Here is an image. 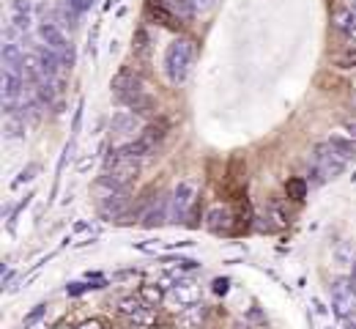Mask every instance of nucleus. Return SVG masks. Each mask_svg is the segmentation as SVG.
Returning a JSON list of instances; mask_svg holds the SVG:
<instances>
[{"instance_id":"nucleus-1","label":"nucleus","mask_w":356,"mask_h":329,"mask_svg":"<svg viewBox=\"0 0 356 329\" xmlns=\"http://www.w3.org/2000/svg\"><path fill=\"white\" fill-rule=\"evenodd\" d=\"M195 63V42L192 39H176L165 49V72L173 86H181Z\"/></svg>"},{"instance_id":"nucleus-2","label":"nucleus","mask_w":356,"mask_h":329,"mask_svg":"<svg viewBox=\"0 0 356 329\" xmlns=\"http://www.w3.org/2000/svg\"><path fill=\"white\" fill-rule=\"evenodd\" d=\"M143 132H145V127H143V121H140V113H134V110H121V113H115L113 121H110V135L115 138V151L127 148V145L137 141Z\"/></svg>"},{"instance_id":"nucleus-3","label":"nucleus","mask_w":356,"mask_h":329,"mask_svg":"<svg viewBox=\"0 0 356 329\" xmlns=\"http://www.w3.org/2000/svg\"><path fill=\"white\" fill-rule=\"evenodd\" d=\"M346 159L326 143V145H318L315 148V165H312V176H315V184L321 182H329V179H337L343 170H346Z\"/></svg>"},{"instance_id":"nucleus-4","label":"nucleus","mask_w":356,"mask_h":329,"mask_svg":"<svg viewBox=\"0 0 356 329\" xmlns=\"http://www.w3.org/2000/svg\"><path fill=\"white\" fill-rule=\"evenodd\" d=\"M39 39H42V45H47L49 49H55V52L63 58V66H72V63H74L72 42L66 39L60 22H55L52 17H44V19L39 22Z\"/></svg>"},{"instance_id":"nucleus-5","label":"nucleus","mask_w":356,"mask_h":329,"mask_svg":"<svg viewBox=\"0 0 356 329\" xmlns=\"http://www.w3.org/2000/svg\"><path fill=\"white\" fill-rule=\"evenodd\" d=\"M332 291V310L337 319H354L356 316V285L348 278H337L329 285Z\"/></svg>"},{"instance_id":"nucleus-6","label":"nucleus","mask_w":356,"mask_h":329,"mask_svg":"<svg viewBox=\"0 0 356 329\" xmlns=\"http://www.w3.org/2000/svg\"><path fill=\"white\" fill-rule=\"evenodd\" d=\"M195 195H197V184L192 179H181L170 195V223H184L189 209L195 206Z\"/></svg>"},{"instance_id":"nucleus-7","label":"nucleus","mask_w":356,"mask_h":329,"mask_svg":"<svg viewBox=\"0 0 356 329\" xmlns=\"http://www.w3.org/2000/svg\"><path fill=\"white\" fill-rule=\"evenodd\" d=\"M168 220H170V198L159 195V198L143 211V225H145V228H159V225L168 223Z\"/></svg>"},{"instance_id":"nucleus-8","label":"nucleus","mask_w":356,"mask_h":329,"mask_svg":"<svg viewBox=\"0 0 356 329\" xmlns=\"http://www.w3.org/2000/svg\"><path fill=\"white\" fill-rule=\"evenodd\" d=\"M11 25L22 33L33 28V0H11Z\"/></svg>"},{"instance_id":"nucleus-9","label":"nucleus","mask_w":356,"mask_h":329,"mask_svg":"<svg viewBox=\"0 0 356 329\" xmlns=\"http://www.w3.org/2000/svg\"><path fill=\"white\" fill-rule=\"evenodd\" d=\"M206 228H209L211 234H230V228H233V214H230V209H227V206H211V209L206 211Z\"/></svg>"},{"instance_id":"nucleus-10","label":"nucleus","mask_w":356,"mask_h":329,"mask_svg":"<svg viewBox=\"0 0 356 329\" xmlns=\"http://www.w3.org/2000/svg\"><path fill=\"white\" fill-rule=\"evenodd\" d=\"M173 296H176V305L181 310H186V307H192V305H197L200 302V288L195 285V282H181L176 288H173Z\"/></svg>"},{"instance_id":"nucleus-11","label":"nucleus","mask_w":356,"mask_h":329,"mask_svg":"<svg viewBox=\"0 0 356 329\" xmlns=\"http://www.w3.org/2000/svg\"><path fill=\"white\" fill-rule=\"evenodd\" d=\"M165 288H168V285H162V282H143V285L137 288V296H140L145 305L159 307L162 299H165Z\"/></svg>"},{"instance_id":"nucleus-12","label":"nucleus","mask_w":356,"mask_h":329,"mask_svg":"<svg viewBox=\"0 0 356 329\" xmlns=\"http://www.w3.org/2000/svg\"><path fill=\"white\" fill-rule=\"evenodd\" d=\"M326 143H329V145H332V148H334V151H337V154H340V157H343L346 162H351V159H356V141H354V138L332 135V138H329Z\"/></svg>"},{"instance_id":"nucleus-13","label":"nucleus","mask_w":356,"mask_h":329,"mask_svg":"<svg viewBox=\"0 0 356 329\" xmlns=\"http://www.w3.org/2000/svg\"><path fill=\"white\" fill-rule=\"evenodd\" d=\"M156 6H162L165 11H170L176 19H189L195 11H192V6H189V0H154Z\"/></svg>"},{"instance_id":"nucleus-14","label":"nucleus","mask_w":356,"mask_h":329,"mask_svg":"<svg viewBox=\"0 0 356 329\" xmlns=\"http://www.w3.org/2000/svg\"><path fill=\"white\" fill-rule=\"evenodd\" d=\"M143 307H148V305H145L140 296H124V299H118V313H121L124 319H129V321H132Z\"/></svg>"},{"instance_id":"nucleus-15","label":"nucleus","mask_w":356,"mask_h":329,"mask_svg":"<svg viewBox=\"0 0 356 329\" xmlns=\"http://www.w3.org/2000/svg\"><path fill=\"white\" fill-rule=\"evenodd\" d=\"M266 220H274V228L288 225V209H285L280 200H271L266 206Z\"/></svg>"},{"instance_id":"nucleus-16","label":"nucleus","mask_w":356,"mask_h":329,"mask_svg":"<svg viewBox=\"0 0 356 329\" xmlns=\"http://www.w3.org/2000/svg\"><path fill=\"white\" fill-rule=\"evenodd\" d=\"M22 132H25V118H22L19 113H8V118H6V138L14 141V138H19Z\"/></svg>"},{"instance_id":"nucleus-17","label":"nucleus","mask_w":356,"mask_h":329,"mask_svg":"<svg viewBox=\"0 0 356 329\" xmlns=\"http://www.w3.org/2000/svg\"><path fill=\"white\" fill-rule=\"evenodd\" d=\"M285 192L291 200H305L307 198V182L305 179H288L285 182Z\"/></svg>"},{"instance_id":"nucleus-18","label":"nucleus","mask_w":356,"mask_h":329,"mask_svg":"<svg viewBox=\"0 0 356 329\" xmlns=\"http://www.w3.org/2000/svg\"><path fill=\"white\" fill-rule=\"evenodd\" d=\"M178 321H181L184 327H197V324L203 321V305H200V307H197V305L186 307V310H184V316H181Z\"/></svg>"},{"instance_id":"nucleus-19","label":"nucleus","mask_w":356,"mask_h":329,"mask_svg":"<svg viewBox=\"0 0 356 329\" xmlns=\"http://www.w3.org/2000/svg\"><path fill=\"white\" fill-rule=\"evenodd\" d=\"M36 173H39V165H28V168H25V170H22V173H19V176H17L14 182H11V187H19V184L31 182V179H33Z\"/></svg>"},{"instance_id":"nucleus-20","label":"nucleus","mask_w":356,"mask_h":329,"mask_svg":"<svg viewBox=\"0 0 356 329\" xmlns=\"http://www.w3.org/2000/svg\"><path fill=\"white\" fill-rule=\"evenodd\" d=\"M44 313H47V305H36V307H33V310H31V313L25 316V327H31V324H36V321H39V319H42Z\"/></svg>"},{"instance_id":"nucleus-21","label":"nucleus","mask_w":356,"mask_h":329,"mask_svg":"<svg viewBox=\"0 0 356 329\" xmlns=\"http://www.w3.org/2000/svg\"><path fill=\"white\" fill-rule=\"evenodd\" d=\"M337 63L346 66V69H348V66H356V49H346V52L337 58Z\"/></svg>"},{"instance_id":"nucleus-22","label":"nucleus","mask_w":356,"mask_h":329,"mask_svg":"<svg viewBox=\"0 0 356 329\" xmlns=\"http://www.w3.org/2000/svg\"><path fill=\"white\" fill-rule=\"evenodd\" d=\"M66 6H69L74 14H83L86 8H90V6H93V0H69Z\"/></svg>"},{"instance_id":"nucleus-23","label":"nucleus","mask_w":356,"mask_h":329,"mask_svg":"<svg viewBox=\"0 0 356 329\" xmlns=\"http://www.w3.org/2000/svg\"><path fill=\"white\" fill-rule=\"evenodd\" d=\"M189 6H192L195 14H203V11H209L214 6V0H189Z\"/></svg>"},{"instance_id":"nucleus-24","label":"nucleus","mask_w":356,"mask_h":329,"mask_svg":"<svg viewBox=\"0 0 356 329\" xmlns=\"http://www.w3.org/2000/svg\"><path fill=\"white\" fill-rule=\"evenodd\" d=\"M93 285H88V282H72V285H66V294L69 296H77V294H83V291H90Z\"/></svg>"},{"instance_id":"nucleus-25","label":"nucleus","mask_w":356,"mask_h":329,"mask_svg":"<svg viewBox=\"0 0 356 329\" xmlns=\"http://www.w3.org/2000/svg\"><path fill=\"white\" fill-rule=\"evenodd\" d=\"M74 329H107V324H104L102 319H88V321H83L80 327H74Z\"/></svg>"},{"instance_id":"nucleus-26","label":"nucleus","mask_w":356,"mask_h":329,"mask_svg":"<svg viewBox=\"0 0 356 329\" xmlns=\"http://www.w3.org/2000/svg\"><path fill=\"white\" fill-rule=\"evenodd\" d=\"M227 288H230V280H227V278H217V280H214V294L225 296V294H227Z\"/></svg>"},{"instance_id":"nucleus-27","label":"nucleus","mask_w":356,"mask_h":329,"mask_svg":"<svg viewBox=\"0 0 356 329\" xmlns=\"http://www.w3.org/2000/svg\"><path fill=\"white\" fill-rule=\"evenodd\" d=\"M343 127H346L348 138H354V141H356V118H346V124H343Z\"/></svg>"},{"instance_id":"nucleus-28","label":"nucleus","mask_w":356,"mask_h":329,"mask_svg":"<svg viewBox=\"0 0 356 329\" xmlns=\"http://www.w3.org/2000/svg\"><path fill=\"white\" fill-rule=\"evenodd\" d=\"M343 329H356V321L354 319H343Z\"/></svg>"},{"instance_id":"nucleus-29","label":"nucleus","mask_w":356,"mask_h":329,"mask_svg":"<svg viewBox=\"0 0 356 329\" xmlns=\"http://www.w3.org/2000/svg\"><path fill=\"white\" fill-rule=\"evenodd\" d=\"M348 280H351V282H354V285H356V264H354V266H351V275H348Z\"/></svg>"},{"instance_id":"nucleus-30","label":"nucleus","mask_w":356,"mask_h":329,"mask_svg":"<svg viewBox=\"0 0 356 329\" xmlns=\"http://www.w3.org/2000/svg\"><path fill=\"white\" fill-rule=\"evenodd\" d=\"M25 329H47V324H39V321H36V324H31V327H25Z\"/></svg>"},{"instance_id":"nucleus-31","label":"nucleus","mask_w":356,"mask_h":329,"mask_svg":"<svg viewBox=\"0 0 356 329\" xmlns=\"http://www.w3.org/2000/svg\"><path fill=\"white\" fill-rule=\"evenodd\" d=\"M348 8H351V11L356 14V0H351V3H348Z\"/></svg>"},{"instance_id":"nucleus-32","label":"nucleus","mask_w":356,"mask_h":329,"mask_svg":"<svg viewBox=\"0 0 356 329\" xmlns=\"http://www.w3.org/2000/svg\"><path fill=\"white\" fill-rule=\"evenodd\" d=\"M55 329H74V327H69V324H58Z\"/></svg>"},{"instance_id":"nucleus-33","label":"nucleus","mask_w":356,"mask_h":329,"mask_svg":"<svg viewBox=\"0 0 356 329\" xmlns=\"http://www.w3.org/2000/svg\"><path fill=\"white\" fill-rule=\"evenodd\" d=\"M236 329H250V327H236Z\"/></svg>"}]
</instances>
